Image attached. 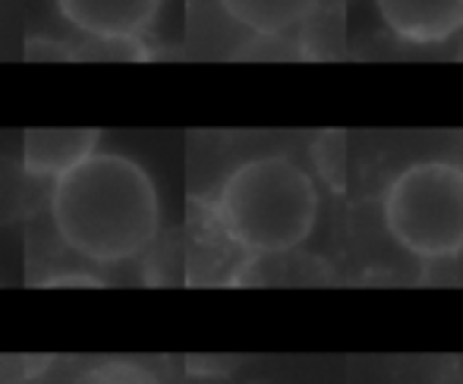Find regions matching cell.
<instances>
[{"label": "cell", "instance_id": "6", "mask_svg": "<svg viewBox=\"0 0 463 384\" xmlns=\"http://www.w3.org/2000/svg\"><path fill=\"white\" fill-rule=\"evenodd\" d=\"M101 148L98 129H29L19 167L32 183H54Z\"/></svg>", "mask_w": 463, "mask_h": 384}, {"label": "cell", "instance_id": "8", "mask_svg": "<svg viewBox=\"0 0 463 384\" xmlns=\"http://www.w3.org/2000/svg\"><path fill=\"white\" fill-rule=\"evenodd\" d=\"M63 384H167L158 369L129 356H104L70 372Z\"/></svg>", "mask_w": 463, "mask_h": 384}, {"label": "cell", "instance_id": "1", "mask_svg": "<svg viewBox=\"0 0 463 384\" xmlns=\"http://www.w3.org/2000/svg\"><path fill=\"white\" fill-rule=\"evenodd\" d=\"M44 214L63 252L95 271L146 262L165 227L152 171L133 155L104 145L48 186Z\"/></svg>", "mask_w": 463, "mask_h": 384}, {"label": "cell", "instance_id": "3", "mask_svg": "<svg viewBox=\"0 0 463 384\" xmlns=\"http://www.w3.org/2000/svg\"><path fill=\"white\" fill-rule=\"evenodd\" d=\"M388 237L422 262L463 256V167L422 158L388 183L382 199Z\"/></svg>", "mask_w": 463, "mask_h": 384}, {"label": "cell", "instance_id": "9", "mask_svg": "<svg viewBox=\"0 0 463 384\" xmlns=\"http://www.w3.org/2000/svg\"><path fill=\"white\" fill-rule=\"evenodd\" d=\"M25 183H32V180L23 173V167L0 161V224H6V220H13L19 214Z\"/></svg>", "mask_w": 463, "mask_h": 384}, {"label": "cell", "instance_id": "4", "mask_svg": "<svg viewBox=\"0 0 463 384\" xmlns=\"http://www.w3.org/2000/svg\"><path fill=\"white\" fill-rule=\"evenodd\" d=\"M63 29L108 57L142 61L167 10V0H51Z\"/></svg>", "mask_w": 463, "mask_h": 384}, {"label": "cell", "instance_id": "2", "mask_svg": "<svg viewBox=\"0 0 463 384\" xmlns=\"http://www.w3.org/2000/svg\"><path fill=\"white\" fill-rule=\"evenodd\" d=\"M318 186L290 155L265 152L243 158L221 177L208 199V220L246 262L284 258L318 224Z\"/></svg>", "mask_w": 463, "mask_h": 384}, {"label": "cell", "instance_id": "10", "mask_svg": "<svg viewBox=\"0 0 463 384\" xmlns=\"http://www.w3.org/2000/svg\"><path fill=\"white\" fill-rule=\"evenodd\" d=\"M57 275H48L44 277V287H108V277H101V271L95 268H86V265H70V268H54Z\"/></svg>", "mask_w": 463, "mask_h": 384}, {"label": "cell", "instance_id": "7", "mask_svg": "<svg viewBox=\"0 0 463 384\" xmlns=\"http://www.w3.org/2000/svg\"><path fill=\"white\" fill-rule=\"evenodd\" d=\"M214 6L256 42H280L316 16L318 0H214Z\"/></svg>", "mask_w": 463, "mask_h": 384}, {"label": "cell", "instance_id": "5", "mask_svg": "<svg viewBox=\"0 0 463 384\" xmlns=\"http://www.w3.org/2000/svg\"><path fill=\"white\" fill-rule=\"evenodd\" d=\"M382 25L403 44L435 48L463 32V0H375Z\"/></svg>", "mask_w": 463, "mask_h": 384}]
</instances>
